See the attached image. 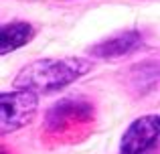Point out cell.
Wrapping results in <instances>:
<instances>
[{
  "instance_id": "cell-6",
  "label": "cell",
  "mask_w": 160,
  "mask_h": 154,
  "mask_svg": "<svg viewBox=\"0 0 160 154\" xmlns=\"http://www.w3.org/2000/svg\"><path fill=\"white\" fill-rule=\"evenodd\" d=\"M35 31L28 22H10L4 24L0 31V53L8 55V53L20 49L22 45H27L32 39Z\"/></svg>"
},
{
  "instance_id": "cell-4",
  "label": "cell",
  "mask_w": 160,
  "mask_h": 154,
  "mask_svg": "<svg viewBox=\"0 0 160 154\" xmlns=\"http://www.w3.org/2000/svg\"><path fill=\"white\" fill-rule=\"evenodd\" d=\"M93 116V107L87 102L81 99H73V97H65L53 106L47 114V130L51 132H63L67 126H75L81 122H89Z\"/></svg>"
},
{
  "instance_id": "cell-2",
  "label": "cell",
  "mask_w": 160,
  "mask_h": 154,
  "mask_svg": "<svg viewBox=\"0 0 160 154\" xmlns=\"http://www.w3.org/2000/svg\"><path fill=\"white\" fill-rule=\"evenodd\" d=\"M39 110V95L27 89H12L0 95V130L2 134L27 126Z\"/></svg>"
},
{
  "instance_id": "cell-3",
  "label": "cell",
  "mask_w": 160,
  "mask_h": 154,
  "mask_svg": "<svg viewBox=\"0 0 160 154\" xmlns=\"http://www.w3.org/2000/svg\"><path fill=\"white\" fill-rule=\"evenodd\" d=\"M160 140V116L148 114L136 118L120 140L122 154H148Z\"/></svg>"
},
{
  "instance_id": "cell-1",
  "label": "cell",
  "mask_w": 160,
  "mask_h": 154,
  "mask_svg": "<svg viewBox=\"0 0 160 154\" xmlns=\"http://www.w3.org/2000/svg\"><path fill=\"white\" fill-rule=\"evenodd\" d=\"M91 71V61L83 57H63V59H37L24 65L14 77V89H27L32 93H53L71 85Z\"/></svg>"
},
{
  "instance_id": "cell-5",
  "label": "cell",
  "mask_w": 160,
  "mask_h": 154,
  "mask_svg": "<svg viewBox=\"0 0 160 154\" xmlns=\"http://www.w3.org/2000/svg\"><path fill=\"white\" fill-rule=\"evenodd\" d=\"M142 43V37L138 31H128L122 32L118 37H112L108 41H102V43L93 45L91 47V55L99 57V59H120L124 55H130L132 51H136Z\"/></svg>"
}]
</instances>
